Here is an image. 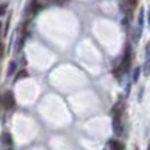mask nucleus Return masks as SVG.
I'll return each instance as SVG.
<instances>
[{"label":"nucleus","instance_id":"1","mask_svg":"<svg viewBox=\"0 0 150 150\" xmlns=\"http://www.w3.org/2000/svg\"><path fill=\"white\" fill-rule=\"evenodd\" d=\"M112 128H113V132L116 136H122V121L121 117H120V112H117L116 109L113 111V120H112Z\"/></svg>","mask_w":150,"mask_h":150},{"label":"nucleus","instance_id":"2","mask_svg":"<svg viewBox=\"0 0 150 150\" xmlns=\"http://www.w3.org/2000/svg\"><path fill=\"white\" fill-rule=\"evenodd\" d=\"M1 104L5 109H11L15 105V98H13V93L11 92V91H7V92L1 96Z\"/></svg>","mask_w":150,"mask_h":150},{"label":"nucleus","instance_id":"3","mask_svg":"<svg viewBox=\"0 0 150 150\" xmlns=\"http://www.w3.org/2000/svg\"><path fill=\"white\" fill-rule=\"evenodd\" d=\"M150 73V41L145 46V63H144V74L149 75Z\"/></svg>","mask_w":150,"mask_h":150},{"label":"nucleus","instance_id":"4","mask_svg":"<svg viewBox=\"0 0 150 150\" xmlns=\"http://www.w3.org/2000/svg\"><path fill=\"white\" fill-rule=\"evenodd\" d=\"M130 59H132V54H130V49L128 47L127 52H125V55H124V59H122V63H121V70L124 73H127L128 69L130 66Z\"/></svg>","mask_w":150,"mask_h":150},{"label":"nucleus","instance_id":"5","mask_svg":"<svg viewBox=\"0 0 150 150\" xmlns=\"http://www.w3.org/2000/svg\"><path fill=\"white\" fill-rule=\"evenodd\" d=\"M108 149L109 150H125V145L120 141L116 140H111L108 141Z\"/></svg>","mask_w":150,"mask_h":150},{"label":"nucleus","instance_id":"6","mask_svg":"<svg viewBox=\"0 0 150 150\" xmlns=\"http://www.w3.org/2000/svg\"><path fill=\"white\" fill-rule=\"evenodd\" d=\"M40 8H41V5H40V3L37 1V0H32L30 4H29V8H28V13L30 16L36 15L37 12L40 11Z\"/></svg>","mask_w":150,"mask_h":150},{"label":"nucleus","instance_id":"7","mask_svg":"<svg viewBox=\"0 0 150 150\" xmlns=\"http://www.w3.org/2000/svg\"><path fill=\"white\" fill-rule=\"evenodd\" d=\"M1 141H3V144H4V145H12V138H11L9 133H3Z\"/></svg>","mask_w":150,"mask_h":150},{"label":"nucleus","instance_id":"8","mask_svg":"<svg viewBox=\"0 0 150 150\" xmlns=\"http://www.w3.org/2000/svg\"><path fill=\"white\" fill-rule=\"evenodd\" d=\"M16 67H17V63H16L15 61H12V62L9 63V69H8V75H12L13 73H15Z\"/></svg>","mask_w":150,"mask_h":150},{"label":"nucleus","instance_id":"9","mask_svg":"<svg viewBox=\"0 0 150 150\" xmlns=\"http://www.w3.org/2000/svg\"><path fill=\"white\" fill-rule=\"evenodd\" d=\"M26 76H28V73H26V71L25 70H21L20 71V73H18L17 75H16V82H17V80H20V79H23V78H26Z\"/></svg>","mask_w":150,"mask_h":150},{"label":"nucleus","instance_id":"10","mask_svg":"<svg viewBox=\"0 0 150 150\" xmlns=\"http://www.w3.org/2000/svg\"><path fill=\"white\" fill-rule=\"evenodd\" d=\"M138 76H140V67L134 69V74H133V83H137Z\"/></svg>","mask_w":150,"mask_h":150},{"label":"nucleus","instance_id":"11","mask_svg":"<svg viewBox=\"0 0 150 150\" xmlns=\"http://www.w3.org/2000/svg\"><path fill=\"white\" fill-rule=\"evenodd\" d=\"M125 4L129 5V7L133 9V8H134L136 5H137V0H125Z\"/></svg>","mask_w":150,"mask_h":150},{"label":"nucleus","instance_id":"12","mask_svg":"<svg viewBox=\"0 0 150 150\" xmlns=\"http://www.w3.org/2000/svg\"><path fill=\"white\" fill-rule=\"evenodd\" d=\"M148 23H149V25H150V8H149V11H148Z\"/></svg>","mask_w":150,"mask_h":150},{"label":"nucleus","instance_id":"13","mask_svg":"<svg viewBox=\"0 0 150 150\" xmlns=\"http://www.w3.org/2000/svg\"><path fill=\"white\" fill-rule=\"evenodd\" d=\"M148 150H150V144H149V146H148Z\"/></svg>","mask_w":150,"mask_h":150},{"label":"nucleus","instance_id":"14","mask_svg":"<svg viewBox=\"0 0 150 150\" xmlns=\"http://www.w3.org/2000/svg\"><path fill=\"white\" fill-rule=\"evenodd\" d=\"M136 150H138V149H136Z\"/></svg>","mask_w":150,"mask_h":150}]
</instances>
